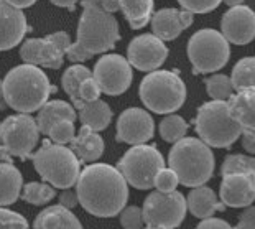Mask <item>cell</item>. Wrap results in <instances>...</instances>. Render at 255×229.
Returning <instances> with one entry per match:
<instances>
[{
  "instance_id": "cell-1",
  "label": "cell",
  "mask_w": 255,
  "mask_h": 229,
  "mask_svg": "<svg viewBox=\"0 0 255 229\" xmlns=\"http://www.w3.org/2000/svg\"><path fill=\"white\" fill-rule=\"evenodd\" d=\"M76 192L79 205L96 218H114L127 205L128 182L119 168L92 163L81 172Z\"/></svg>"
},
{
  "instance_id": "cell-2",
  "label": "cell",
  "mask_w": 255,
  "mask_h": 229,
  "mask_svg": "<svg viewBox=\"0 0 255 229\" xmlns=\"http://www.w3.org/2000/svg\"><path fill=\"white\" fill-rule=\"evenodd\" d=\"M117 40H121V33L112 12H107L97 0H83L78 40L69 46L68 59L73 63L86 61L96 54L112 50Z\"/></svg>"
},
{
  "instance_id": "cell-3",
  "label": "cell",
  "mask_w": 255,
  "mask_h": 229,
  "mask_svg": "<svg viewBox=\"0 0 255 229\" xmlns=\"http://www.w3.org/2000/svg\"><path fill=\"white\" fill-rule=\"evenodd\" d=\"M51 92H56L48 76L40 66L23 63L10 69L2 83L3 102L17 112L31 114L48 102Z\"/></svg>"
},
{
  "instance_id": "cell-4",
  "label": "cell",
  "mask_w": 255,
  "mask_h": 229,
  "mask_svg": "<svg viewBox=\"0 0 255 229\" xmlns=\"http://www.w3.org/2000/svg\"><path fill=\"white\" fill-rule=\"evenodd\" d=\"M214 154L203 139L178 140L168 155V167L176 172L180 183L194 188L204 185L214 173Z\"/></svg>"
},
{
  "instance_id": "cell-5",
  "label": "cell",
  "mask_w": 255,
  "mask_h": 229,
  "mask_svg": "<svg viewBox=\"0 0 255 229\" xmlns=\"http://www.w3.org/2000/svg\"><path fill=\"white\" fill-rule=\"evenodd\" d=\"M31 160L40 177L55 188L68 190L78 183L83 162L71 147L68 149L66 145L56 144L51 139L45 140L40 149L31 155Z\"/></svg>"
},
{
  "instance_id": "cell-6",
  "label": "cell",
  "mask_w": 255,
  "mask_h": 229,
  "mask_svg": "<svg viewBox=\"0 0 255 229\" xmlns=\"http://www.w3.org/2000/svg\"><path fill=\"white\" fill-rule=\"evenodd\" d=\"M194 129L206 144L216 149H229L242 137V127L232 117L229 101L213 99L198 109Z\"/></svg>"
},
{
  "instance_id": "cell-7",
  "label": "cell",
  "mask_w": 255,
  "mask_h": 229,
  "mask_svg": "<svg viewBox=\"0 0 255 229\" xmlns=\"http://www.w3.org/2000/svg\"><path fill=\"white\" fill-rule=\"evenodd\" d=\"M140 99L156 114H173L186 101V86L175 71L155 69L140 83Z\"/></svg>"
},
{
  "instance_id": "cell-8",
  "label": "cell",
  "mask_w": 255,
  "mask_h": 229,
  "mask_svg": "<svg viewBox=\"0 0 255 229\" xmlns=\"http://www.w3.org/2000/svg\"><path fill=\"white\" fill-rule=\"evenodd\" d=\"M188 56L194 74L216 73L229 61V41L222 35V31L211 28L199 30L189 38Z\"/></svg>"
},
{
  "instance_id": "cell-9",
  "label": "cell",
  "mask_w": 255,
  "mask_h": 229,
  "mask_svg": "<svg viewBox=\"0 0 255 229\" xmlns=\"http://www.w3.org/2000/svg\"><path fill=\"white\" fill-rule=\"evenodd\" d=\"M128 185L137 190L155 188L156 175L165 168V159L155 145H132L117 165Z\"/></svg>"
},
{
  "instance_id": "cell-10",
  "label": "cell",
  "mask_w": 255,
  "mask_h": 229,
  "mask_svg": "<svg viewBox=\"0 0 255 229\" xmlns=\"http://www.w3.org/2000/svg\"><path fill=\"white\" fill-rule=\"evenodd\" d=\"M40 134L36 119L31 117L30 114L20 112L15 116H8L0 125L2 150L20 160L31 159Z\"/></svg>"
},
{
  "instance_id": "cell-11",
  "label": "cell",
  "mask_w": 255,
  "mask_h": 229,
  "mask_svg": "<svg viewBox=\"0 0 255 229\" xmlns=\"http://www.w3.org/2000/svg\"><path fill=\"white\" fill-rule=\"evenodd\" d=\"M143 221L146 228H178L186 216L188 201L180 192H156L146 196L143 203Z\"/></svg>"
},
{
  "instance_id": "cell-12",
  "label": "cell",
  "mask_w": 255,
  "mask_h": 229,
  "mask_svg": "<svg viewBox=\"0 0 255 229\" xmlns=\"http://www.w3.org/2000/svg\"><path fill=\"white\" fill-rule=\"evenodd\" d=\"M71 45V38L66 31H56L45 38L26 40L20 48V56L23 63L58 69L63 66L64 56H68V50Z\"/></svg>"
},
{
  "instance_id": "cell-13",
  "label": "cell",
  "mask_w": 255,
  "mask_h": 229,
  "mask_svg": "<svg viewBox=\"0 0 255 229\" xmlns=\"http://www.w3.org/2000/svg\"><path fill=\"white\" fill-rule=\"evenodd\" d=\"M132 64L121 54H106L94 66V79L107 96L124 94L132 84Z\"/></svg>"
},
{
  "instance_id": "cell-14",
  "label": "cell",
  "mask_w": 255,
  "mask_h": 229,
  "mask_svg": "<svg viewBox=\"0 0 255 229\" xmlns=\"http://www.w3.org/2000/svg\"><path fill=\"white\" fill-rule=\"evenodd\" d=\"M168 48L161 38L155 33H145L135 36L127 48V59L130 64L143 73H151L165 63Z\"/></svg>"
},
{
  "instance_id": "cell-15",
  "label": "cell",
  "mask_w": 255,
  "mask_h": 229,
  "mask_svg": "<svg viewBox=\"0 0 255 229\" xmlns=\"http://www.w3.org/2000/svg\"><path fill=\"white\" fill-rule=\"evenodd\" d=\"M155 132V122L145 109L128 107L126 109L117 121V142L128 145L146 144Z\"/></svg>"
},
{
  "instance_id": "cell-16",
  "label": "cell",
  "mask_w": 255,
  "mask_h": 229,
  "mask_svg": "<svg viewBox=\"0 0 255 229\" xmlns=\"http://www.w3.org/2000/svg\"><path fill=\"white\" fill-rule=\"evenodd\" d=\"M219 196L229 208H247V206H251L255 201V173H224Z\"/></svg>"
},
{
  "instance_id": "cell-17",
  "label": "cell",
  "mask_w": 255,
  "mask_h": 229,
  "mask_svg": "<svg viewBox=\"0 0 255 229\" xmlns=\"http://www.w3.org/2000/svg\"><path fill=\"white\" fill-rule=\"evenodd\" d=\"M222 35L234 45H247L255 38V12L247 5H236L224 13Z\"/></svg>"
},
{
  "instance_id": "cell-18",
  "label": "cell",
  "mask_w": 255,
  "mask_h": 229,
  "mask_svg": "<svg viewBox=\"0 0 255 229\" xmlns=\"http://www.w3.org/2000/svg\"><path fill=\"white\" fill-rule=\"evenodd\" d=\"M194 13L183 8H161L151 17V30L163 41H171L181 35L183 30L191 26Z\"/></svg>"
},
{
  "instance_id": "cell-19",
  "label": "cell",
  "mask_w": 255,
  "mask_h": 229,
  "mask_svg": "<svg viewBox=\"0 0 255 229\" xmlns=\"http://www.w3.org/2000/svg\"><path fill=\"white\" fill-rule=\"evenodd\" d=\"M0 23H2V38H0L2 51H8L17 46L28 31V23L21 8L8 3L7 0L0 2Z\"/></svg>"
},
{
  "instance_id": "cell-20",
  "label": "cell",
  "mask_w": 255,
  "mask_h": 229,
  "mask_svg": "<svg viewBox=\"0 0 255 229\" xmlns=\"http://www.w3.org/2000/svg\"><path fill=\"white\" fill-rule=\"evenodd\" d=\"M232 117L242 127V134L255 137V88L237 91L229 99Z\"/></svg>"
},
{
  "instance_id": "cell-21",
  "label": "cell",
  "mask_w": 255,
  "mask_h": 229,
  "mask_svg": "<svg viewBox=\"0 0 255 229\" xmlns=\"http://www.w3.org/2000/svg\"><path fill=\"white\" fill-rule=\"evenodd\" d=\"M188 210L191 211V215L198 220H206V218L214 216L216 211H224L226 203L219 201L216 193L211 188L204 187H194L188 195Z\"/></svg>"
},
{
  "instance_id": "cell-22",
  "label": "cell",
  "mask_w": 255,
  "mask_h": 229,
  "mask_svg": "<svg viewBox=\"0 0 255 229\" xmlns=\"http://www.w3.org/2000/svg\"><path fill=\"white\" fill-rule=\"evenodd\" d=\"M71 149L83 163H91L99 160L104 154V140L97 130L91 129L89 125H83L71 142Z\"/></svg>"
},
{
  "instance_id": "cell-23",
  "label": "cell",
  "mask_w": 255,
  "mask_h": 229,
  "mask_svg": "<svg viewBox=\"0 0 255 229\" xmlns=\"http://www.w3.org/2000/svg\"><path fill=\"white\" fill-rule=\"evenodd\" d=\"M78 109L74 106L68 104L66 101H48L45 106H43L40 111H38L36 116V122L38 127H40V132L43 135H48L50 129L55 125L56 122L63 121V119H68V121H76V116H78Z\"/></svg>"
},
{
  "instance_id": "cell-24",
  "label": "cell",
  "mask_w": 255,
  "mask_h": 229,
  "mask_svg": "<svg viewBox=\"0 0 255 229\" xmlns=\"http://www.w3.org/2000/svg\"><path fill=\"white\" fill-rule=\"evenodd\" d=\"M79 119L83 125H89L91 129L97 130H104L109 127V124L112 121V111L109 104H106L102 99L96 101H84L83 104L78 107Z\"/></svg>"
},
{
  "instance_id": "cell-25",
  "label": "cell",
  "mask_w": 255,
  "mask_h": 229,
  "mask_svg": "<svg viewBox=\"0 0 255 229\" xmlns=\"http://www.w3.org/2000/svg\"><path fill=\"white\" fill-rule=\"evenodd\" d=\"M33 228H81V221L64 205L48 206L35 218Z\"/></svg>"
},
{
  "instance_id": "cell-26",
  "label": "cell",
  "mask_w": 255,
  "mask_h": 229,
  "mask_svg": "<svg viewBox=\"0 0 255 229\" xmlns=\"http://www.w3.org/2000/svg\"><path fill=\"white\" fill-rule=\"evenodd\" d=\"M0 183H2V193H0V203L2 206L13 205L18 200L21 185H23V178L17 167H13L8 160H2L0 165Z\"/></svg>"
},
{
  "instance_id": "cell-27",
  "label": "cell",
  "mask_w": 255,
  "mask_h": 229,
  "mask_svg": "<svg viewBox=\"0 0 255 229\" xmlns=\"http://www.w3.org/2000/svg\"><path fill=\"white\" fill-rule=\"evenodd\" d=\"M91 76H94V71H91L89 68L83 66V64L76 63L73 66H69L66 71H64L63 78H61V86L64 92L71 97L73 101V106L78 109L81 104H83V97H81V84H83L84 79L91 78Z\"/></svg>"
},
{
  "instance_id": "cell-28",
  "label": "cell",
  "mask_w": 255,
  "mask_h": 229,
  "mask_svg": "<svg viewBox=\"0 0 255 229\" xmlns=\"http://www.w3.org/2000/svg\"><path fill=\"white\" fill-rule=\"evenodd\" d=\"M121 10L132 30H140L151 21L153 0H121Z\"/></svg>"
},
{
  "instance_id": "cell-29",
  "label": "cell",
  "mask_w": 255,
  "mask_h": 229,
  "mask_svg": "<svg viewBox=\"0 0 255 229\" xmlns=\"http://www.w3.org/2000/svg\"><path fill=\"white\" fill-rule=\"evenodd\" d=\"M232 84L236 91L255 88V58H242L232 69Z\"/></svg>"
},
{
  "instance_id": "cell-30",
  "label": "cell",
  "mask_w": 255,
  "mask_h": 229,
  "mask_svg": "<svg viewBox=\"0 0 255 229\" xmlns=\"http://www.w3.org/2000/svg\"><path fill=\"white\" fill-rule=\"evenodd\" d=\"M55 187L50 183H38V182H31L23 187V193H21V200L26 201L30 205L40 206V205H46L48 201H51L55 198Z\"/></svg>"
},
{
  "instance_id": "cell-31",
  "label": "cell",
  "mask_w": 255,
  "mask_h": 229,
  "mask_svg": "<svg viewBox=\"0 0 255 229\" xmlns=\"http://www.w3.org/2000/svg\"><path fill=\"white\" fill-rule=\"evenodd\" d=\"M188 127L189 125L184 122L183 117L170 114V116H166L163 121L160 122V135L165 142L176 144L178 140L184 139V135L188 132Z\"/></svg>"
},
{
  "instance_id": "cell-32",
  "label": "cell",
  "mask_w": 255,
  "mask_h": 229,
  "mask_svg": "<svg viewBox=\"0 0 255 229\" xmlns=\"http://www.w3.org/2000/svg\"><path fill=\"white\" fill-rule=\"evenodd\" d=\"M204 83H206V89H208V94L213 99L218 101H229L236 91L234 84H232V79L227 78L226 74H214L206 79Z\"/></svg>"
},
{
  "instance_id": "cell-33",
  "label": "cell",
  "mask_w": 255,
  "mask_h": 229,
  "mask_svg": "<svg viewBox=\"0 0 255 229\" xmlns=\"http://www.w3.org/2000/svg\"><path fill=\"white\" fill-rule=\"evenodd\" d=\"M234 172H251L255 173V159L247 155H227L222 163V175Z\"/></svg>"
},
{
  "instance_id": "cell-34",
  "label": "cell",
  "mask_w": 255,
  "mask_h": 229,
  "mask_svg": "<svg viewBox=\"0 0 255 229\" xmlns=\"http://www.w3.org/2000/svg\"><path fill=\"white\" fill-rule=\"evenodd\" d=\"M76 137V130H74V124L73 121H68V119H63V121L56 122L48 132V139H51L56 144H71L73 139Z\"/></svg>"
},
{
  "instance_id": "cell-35",
  "label": "cell",
  "mask_w": 255,
  "mask_h": 229,
  "mask_svg": "<svg viewBox=\"0 0 255 229\" xmlns=\"http://www.w3.org/2000/svg\"><path fill=\"white\" fill-rule=\"evenodd\" d=\"M178 183H180V178H178L176 172L170 167L168 168L165 167L155 178V188L160 190V192H165V193L175 192Z\"/></svg>"
},
{
  "instance_id": "cell-36",
  "label": "cell",
  "mask_w": 255,
  "mask_h": 229,
  "mask_svg": "<svg viewBox=\"0 0 255 229\" xmlns=\"http://www.w3.org/2000/svg\"><path fill=\"white\" fill-rule=\"evenodd\" d=\"M121 225L122 228L135 229L145 226L143 221V210H140L138 206H128L121 211Z\"/></svg>"
},
{
  "instance_id": "cell-37",
  "label": "cell",
  "mask_w": 255,
  "mask_h": 229,
  "mask_svg": "<svg viewBox=\"0 0 255 229\" xmlns=\"http://www.w3.org/2000/svg\"><path fill=\"white\" fill-rule=\"evenodd\" d=\"M183 8L193 13H208L211 10L218 8L222 0H178Z\"/></svg>"
},
{
  "instance_id": "cell-38",
  "label": "cell",
  "mask_w": 255,
  "mask_h": 229,
  "mask_svg": "<svg viewBox=\"0 0 255 229\" xmlns=\"http://www.w3.org/2000/svg\"><path fill=\"white\" fill-rule=\"evenodd\" d=\"M0 226L2 228H28V221L20 213L7 210V206L0 208Z\"/></svg>"
},
{
  "instance_id": "cell-39",
  "label": "cell",
  "mask_w": 255,
  "mask_h": 229,
  "mask_svg": "<svg viewBox=\"0 0 255 229\" xmlns=\"http://www.w3.org/2000/svg\"><path fill=\"white\" fill-rule=\"evenodd\" d=\"M79 92H81L83 101H96V99H99L102 91L99 88V84H97V81L94 79V76H91V78L83 81Z\"/></svg>"
},
{
  "instance_id": "cell-40",
  "label": "cell",
  "mask_w": 255,
  "mask_h": 229,
  "mask_svg": "<svg viewBox=\"0 0 255 229\" xmlns=\"http://www.w3.org/2000/svg\"><path fill=\"white\" fill-rule=\"evenodd\" d=\"M237 228H255V206H247L239 218Z\"/></svg>"
},
{
  "instance_id": "cell-41",
  "label": "cell",
  "mask_w": 255,
  "mask_h": 229,
  "mask_svg": "<svg viewBox=\"0 0 255 229\" xmlns=\"http://www.w3.org/2000/svg\"><path fill=\"white\" fill-rule=\"evenodd\" d=\"M59 203L68 206L69 210H73L76 205L79 203V196L78 192H73V190H63V193L59 195Z\"/></svg>"
},
{
  "instance_id": "cell-42",
  "label": "cell",
  "mask_w": 255,
  "mask_h": 229,
  "mask_svg": "<svg viewBox=\"0 0 255 229\" xmlns=\"http://www.w3.org/2000/svg\"><path fill=\"white\" fill-rule=\"evenodd\" d=\"M198 228H224V229H227V228H231V225L224 220L211 216V218H206V220H201Z\"/></svg>"
},
{
  "instance_id": "cell-43",
  "label": "cell",
  "mask_w": 255,
  "mask_h": 229,
  "mask_svg": "<svg viewBox=\"0 0 255 229\" xmlns=\"http://www.w3.org/2000/svg\"><path fill=\"white\" fill-rule=\"evenodd\" d=\"M242 147L249 152V154H255V137L254 135L242 134Z\"/></svg>"
},
{
  "instance_id": "cell-44",
  "label": "cell",
  "mask_w": 255,
  "mask_h": 229,
  "mask_svg": "<svg viewBox=\"0 0 255 229\" xmlns=\"http://www.w3.org/2000/svg\"><path fill=\"white\" fill-rule=\"evenodd\" d=\"M97 2H99L107 12H112V13L121 8V0H97Z\"/></svg>"
},
{
  "instance_id": "cell-45",
  "label": "cell",
  "mask_w": 255,
  "mask_h": 229,
  "mask_svg": "<svg viewBox=\"0 0 255 229\" xmlns=\"http://www.w3.org/2000/svg\"><path fill=\"white\" fill-rule=\"evenodd\" d=\"M51 3H55L56 7H63V8H68V10H74L76 3L78 0H50Z\"/></svg>"
},
{
  "instance_id": "cell-46",
  "label": "cell",
  "mask_w": 255,
  "mask_h": 229,
  "mask_svg": "<svg viewBox=\"0 0 255 229\" xmlns=\"http://www.w3.org/2000/svg\"><path fill=\"white\" fill-rule=\"evenodd\" d=\"M7 2L15 5V7H18V8H28L33 3H36V0H7Z\"/></svg>"
},
{
  "instance_id": "cell-47",
  "label": "cell",
  "mask_w": 255,
  "mask_h": 229,
  "mask_svg": "<svg viewBox=\"0 0 255 229\" xmlns=\"http://www.w3.org/2000/svg\"><path fill=\"white\" fill-rule=\"evenodd\" d=\"M226 5H229V7H236V5H242L244 0H224Z\"/></svg>"
}]
</instances>
